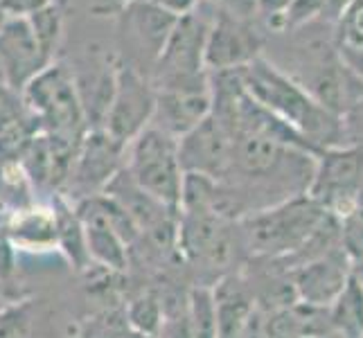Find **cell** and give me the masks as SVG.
<instances>
[{
	"label": "cell",
	"instance_id": "obj_4",
	"mask_svg": "<svg viewBox=\"0 0 363 338\" xmlns=\"http://www.w3.org/2000/svg\"><path fill=\"white\" fill-rule=\"evenodd\" d=\"M124 169L147 194L172 210H179L185 171L179 160V140L149 127L127 145Z\"/></svg>",
	"mask_w": 363,
	"mask_h": 338
},
{
	"label": "cell",
	"instance_id": "obj_35",
	"mask_svg": "<svg viewBox=\"0 0 363 338\" xmlns=\"http://www.w3.org/2000/svg\"><path fill=\"white\" fill-rule=\"evenodd\" d=\"M120 3H122V5H124V3H131V0H120Z\"/></svg>",
	"mask_w": 363,
	"mask_h": 338
},
{
	"label": "cell",
	"instance_id": "obj_31",
	"mask_svg": "<svg viewBox=\"0 0 363 338\" xmlns=\"http://www.w3.org/2000/svg\"><path fill=\"white\" fill-rule=\"evenodd\" d=\"M122 338H158V336H143V334H135V332H127Z\"/></svg>",
	"mask_w": 363,
	"mask_h": 338
},
{
	"label": "cell",
	"instance_id": "obj_22",
	"mask_svg": "<svg viewBox=\"0 0 363 338\" xmlns=\"http://www.w3.org/2000/svg\"><path fill=\"white\" fill-rule=\"evenodd\" d=\"M34 305L32 300H9L0 307V338H32Z\"/></svg>",
	"mask_w": 363,
	"mask_h": 338
},
{
	"label": "cell",
	"instance_id": "obj_12",
	"mask_svg": "<svg viewBox=\"0 0 363 338\" xmlns=\"http://www.w3.org/2000/svg\"><path fill=\"white\" fill-rule=\"evenodd\" d=\"M82 142V140H79ZM79 142L66 140L52 133H36L30 147L25 149L21 165L36 190H48L52 194H61L72 171L74 154Z\"/></svg>",
	"mask_w": 363,
	"mask_h": 338
},
{
	"label": "cell",
	"instance_id": "obj_11",
	"mask_svg": "<svg viewBox=\"0 0 363 338\" xmlns=\"http://www.w3.org/2000/svg\"><path fill=\"white\" fill-rule=\"evenodd\" d=\"M233 142L235 135L215 116H208L192 131L179 137V160L183 171L223 181L233 165Z\"/></svg>",
	"mask_w": 363,
	"mask_h": 338
},
{
	"label": "cell",
	"instance_id": "obj_7",
	"mask_svg": "<svg viewBox=\"0 0 363 338\" xmlns=\"http://www.w3.org/2000/svg\"><path fill=\"white\" fill-rule=\"evenodd\" d=\"M154 108L156 91L147 74L129 66L127 61L116 64L113 95H111L102 129L127 147L152 124Z\"/></svg>",
	"mask_w": 363,
	"mask_h": 338
},
{
	"label": "cell",
	"instance_id": "obj_26",
	"mask_svg": "<svg viewBox=\"0 0 363 338\" xmlns=\"http://www.w3.org/2000/svg\"><path fill=\"white\" fill-rule=\"evenodd\" d=\"M5 212V210H3ZM3 212H0V286H7L16 273V250L9 244L3 228Z\"/></svg>",
	"mask_w": 363,
	"mask_h": 338
},
{
	"label": "cell",
	"instance_id": "obj_29",
	"mask_svg": "<svg viewBox=\"0 0 363 338\" xmlns=\"http://www.w3.org/2000/svg\"><path fill=\"white\" fill-rule=\"evenodd\" d=\"M352 5L354 0H325V11H330L334 16H343Z\"/></svg>",
	"mask_w": 363,
	"mask_h": 338
},
{
	"label": "cell",
	"instance_id": "obj_1",
	"mask_svg": "<svg viewBox=\"0 0 363 338\" xmlns=\"http://www.w3.org/2000/svg\"><path fill=\"white\" fill-rule=\"evenodd\" d=\"M244 91L271 116L289 124L318 152L328 147L345 145L343 120L323 108L289 72L273 66L269 59L257 57L248 66L237 70Z\"/></svg>",
	"mask_w": 363,
	"mask_h": 338
},
{
	"label": "cell",
	"instance_id": "obj_5",
	"mask_svg": "<svg viewBox=\"0 0 363 338\" xmlns=\"http://www.w3.org/2000/svg\"><path fill=\"white\" fill-rule=\"evenodd\" d=\"M210 23L196 11L181 16L174 25L169 39L149 72L154 91L179 89V86L206 84L210 72L203 66V50Z\"/></svg>",
	"mask_w": 363,
	"mask_h": 338
},
{
	"label": "cell",
	"instance_id": "obj_14",
	"mask_svg": "<svg viewBox=\"0 0 363 338\" xmlns=\"http://www.w3.org/2000/svg\"><path fill=\"white\" fill-rule=\"evenodd\" d=\"M291 278L298 303L330 307L347 286L352 278V269H350V257L345 250L336 248L328 255L296 266L291 271Z\"/></svg>",
	"mask_w": 363,
	"mask_h": 338
},
{
	"label": "cell",
	"instance_id": "obj_2",
	"mask_svg": "<svg viewBox=\"0 0 363 338\" xmlns=\"http://www.w3.org/2000/svg\"><path fill=\"white\" fill-rule=\"evenodd\" d=\"M328 215L309 194H298L282 203L257 210L237 221L248 259H289Z\"/></svg>",
	"mask_w": 363,
	"mask_h": 338
},
{
	"label": "cell",
	"instance_id": "obj_13",
	"mask_svg": "<svg viewBox=\"0 0 363 338\" xmlns=\"http://www.w3.org/2000/svg\"><path fill=\"white\" fill-rule=\"evenodd\" d=\"M50 64L55 61L45 57L28 18H7L0 28V68L7 86L23 91Z\"/></svg>",
	"mask_w": 363,
	"mask_h": 338
},
{
	"label": "cell",
	"instance_id": "obj_16",
	"mask_svg": "<svg viewBox=\"0 0 363 338\" xmlns=\"http://www.w3.org/2000/svg\"><path fill=\"white\" fill-rule=\"evenodd\" d=\"M3 228L16 253L45 255L57 250V215L52 203L32 201L28 205L5 208Z\"/></svg>",
	"mask_w": 363,
	"mask_h": 338
},
{
	"label": "cell",
	"instance_id": "obj_9",
	"mask_svg": "<svg viewBox=\"0 0 363 338\" xmlns=\"http://www.w3.org/2000/svg\"><path fill=\"white\" fill-rule=\"evenodd\" d=\"M177 21V16L149 0L124 3L120 7V34L127 36V45L131 47V55L124 61L149 77Z\"/></svg>",
	"mask_w": 363,
	"mask_h": 338
},
{
	"label": "cell",
	"instance_id": "obj_37",
	"mask_svg": "<svg viewBox=\"0 0 363 338\" xmlns=\"http://www.w3.org/2000/svg\"><path fill=\"white\" fill-rule=\"evenodd\" d=\"M215 3H217V0H215Z\"/></svg>",
	"mask_w": 363,
	"mask_h": 338
},
{
	"label": "cell",
	"instance_id": "obj_34",
	"mask_svg": "<svg viewBox=\"0 0 363 338\" xmlns=\"http://www.w3.org/2000/svg\"><path fill=\"white\" fill-rule=\"evenodd\" d=\"M3 289H5V286H0V307H3V305H5V298H3Z\"/></svg>",
	"mask_w": 363,
	"mask_h": 338
},
{
	"label": "cell",
	"instance_id": "obj_18",
	"mask_svg": "<svg viewBox=\"0 0 363 338\" xmlns=\"http://www.w3.org/2000/svg\"><path fill=\"white\" fill-rule=\"evenodd\" d=\"M332 334L341 338H363V286L350 278L343 293L330 305Z\"/></svg>",
	"mask_w": 363,
	"mask_h": 338
},
{
	"label": "cell",
	"instance_id": "obj_27",
	"mask_svg": "<svg viewBox=\"0 0 363 338\" xmlns=\"http://www.w3.org/2000/svg\"><path fill=\"white\" fill-rule=\"evenodd\" d=\"M52 3L55 0H0V7H3L7 18H30Z\"/></svg>",
	"mask_w": 363,
	"mask_h": 338
},
{
	"label": "cell",
	"instance_id": "obj_19",
	"mask_svg": "<svg viewBox=\"0 0 363 338\" xmlns=\"http://www.w3.org/2000/svg\"><path fill=\"white\" fill-rule=\"evenodd\" d=\"M124 309V320H127L129 332L143 336H160L162 322H165V311H162L160 298L154 289H143L127 300Z\"/></svg>",
	"mask_w": 363,
	"mask_h": 338
},
{
	"label": "cell",
	"instance_id": "obj_17",
	"mask_svg": "<svg viewBox=\"0 0 363 338\" xmlns=\"http://www.w3.org/2000/svg\"><path fill=\"white\" fill-rule=\"evenodd\" d=\"M55 215H57V250L66 257L70 269L77 273L89 271L91 257L89 248H86V237H84V225L74 212L72 203H68L61 194H55L52 198Z\"/></svg>",
	"mask_w": 363,
	"mask_h": 338
},
{
	"label": "cell",
	"instance_id": "obj_24",
	"mask_svg": "<svg viewBox=\"0 0 363 338\" xmlns=\"http://www.w3.org/2000/svg\"><path fill=\"white\" fill-rule=\"evenodd\" d=\"M341 246L350 259L363 255V208H354L341 217Z\"/></svg>",
	"mask_w": 363,
	"mask_h": 338
},
{
	"label": "cell",
	"instance_id": "obj_36",
	"mask_svg": "<svg viewBox=\"0 0 363 338\" xmlns=\"http://www.w3.org/2000/svg\"><path fill=\"white\" fill-rule=\"evenodd\" d=\"M3 210H5V208H3V203H0V212H3Z\"/></svg>",
	"mask_w": 363,
	"mask_h": 338
},
{
	"label": "cell",
	"instance_id": "obj_3",
	"mask_svg": "<svg viewBox=\"0 0 363 338\" xmlns=\"http://www.w3.org/2000/svg\"><path fill=\"white\" fill-rule=\"evenodd\" d=\"M21 93L41 133L79 142L89 131L74 72L66 64H50Z\"/></svg>",
	"mask_w": 363,
	"mask_h": 338
},
{
	"label": "cell",
	"instance_id": "obj_20",
	"mask_svg": "<svg viewBox=\"0 0 363 338\" xmlns=\"http://www.w3.org/2000/svg\"><path fill=\"white\" fill-rule=\"evenodd\" d=\"M187 318H190L192 338H217V303L212 286L192 284L187 291Z\"/></svg>",
	"mask_w": 363,
	"mask_h": 338
},
{
	"label": "cell",
	"instance_id": "obj_15",
	"mask_svg": "<svg viewBox=\"0 0 363 338\" xmlns=\"http://www.w3.org/2000/svg\"><path fill=\"white\" fill-rule=\"evenodd\" d=\"M212 111L210 79L206 84L179 86V89H160L156 91V108L152 118V127L165 131L172 137H183L201 124Z\"/></svg>",
	"mask_w": 363,
	"mask_h": 338
},
{
	"label": "cell",
	"instance_id": "obj_23",
	"mask_svg": "<svg viewBox=\"0 0 363 338\" xmlns=\"http://www.w3.org/2000/svg\"><path fill=\"white\" fill-rule=\"evenodd\" d=\"M127 332L124 309H104L84 325L79 338H122Z\"/></svg>",
	"mask_w": 363,
	"mask_h": 338
},
{
	"label": "cell",
	"instance_id": "obj_21",
	"mask_svg": "<svg viewBox=\"0 0 363 338\" xmlns=\"http://www.w3.org/2000/svg\"><path fill=\"white\" fill-rule=\"evenodd\" d=\"M30 28L36 36V41H39L41 50L45 52L48 59L57 57V50L61 45V39H64V14H61L59 5H48L45 9L36 11L28 18Z\"/></svg>",
	"mask_w": 363,
	"mask_h": 338
},
{
	"label": "cell",
	"instance_id": "obj_6",
	"mask_svg": "<svg viewBox=\"0 0 363 338\" xmlns=\"http://www.w3.org/2000/svg\"><path fill=\"white\" fill-rule=\"evenodd\" d=\"M363 187V145H336L316 156L307 194L336 217L359 208Z\"/></svg>",
	"mask_w": 363,
	"mask_h": 338
},
{
	"label": "cell",
	"instance_id": "obj_8",
	"mask_svg": "<svg viewBox=\"0 0 363 338\" xmlns=\"http://www.w3.org/2000/svg\"><path fill=\"white\" fill-rule=\"evenodd\" d=\"M124 156H127V147L104 129L86 131L77 147V154H74L72 171L61 196L68 203H77L82 198L102 194L106 185L124 167Z\"/></svg>",
	"mask_w": 363,
	"mask_h": 338
},
{
	"label": "cell",
	"instance_id": "obj_30",
	"mask_svg": "<svg viewBox=\"0 0 363 338\" xmlns=\"http://www.w3.org/2000/svg\"><path fill=\"white\" fill-rule=\"evenodd\" d=\"M350 269H352V280H357L363 286V255L357 259H350Z\"/></svg>",
	"mask_w": 363,
	"mask_h": 338
},
{
	"label": "cell",
	"instance_id": "obj_33",
	"mask_svg": "<svg viewBox=\"0 0 363 338\" xmlns=\"http://www.w3.org/2000/svg\"><path fill=\"white\" fill-rule=\"evenodd\" d=\"M7 81H5V72H3V68H0V86H5Z\"/></svg>",
	"mask_w": 363,
	"mask_h": 338
},
{
	"label": "cell",
	"instance_id": "obj_28",
	"mask_svg": "<svg viewBox=\"0 0 363 338\" xmlns=\"http://www.w3.org/2000/svg\"><path fill=\"white\" fill-rule=\"evenodd\" d=\"M149 3H154V5H158L160 9H165L167 14L181 18V16L192 14V11L196 9V3H199V0H149Z\"/></svg>",
	"mask_w": 363,
	"mask_h": 338
},
{
	"label": "cell",
	"instance_id": "obj_32",
	"mask_svg": "<svg viewBox=\"0 0 363 338\" xmlns=\"http://www.w3.org/2000/svg\"><path fill=\"white\" fill-rule=\"evenodd\" d=\"M5 21H7V14L3 11V7H0V28H3V25H5Z\"/></svg>",
	"mask_w": 363,
	"mask_h": 338
},
{
	"label": "cell",
	"instance_id": "obj_25",
	"mask_svg": "<svg viewBox=\"0 0 363 338\" xmlns=\"http://www.w3.org/2000/svg\"><path fill=\"white\" fill-rule=\"evenodd\" d=\"M296 0H253V9L273 32H284V18Z\"/></svg>",
	"mask_w": 363,
	"mask_h": 338
},
{
	"label": "cell",
	"instance_id": "obj_10",
	"mask_svg": "<svg viewBox=\"0 0 363 338\" xmlns=\"http://www.w3.org/2000/svg\"><path fill=\"white\" fill-rule=\"evenodd\" d=\"M262 57V36L244 18L221 11L210 23L203 50V66L208 72H228L248 66Z\"/></svg>",
	"mask_w": 363,
	"mask_h": 338
}]
</instances>
